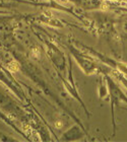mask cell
Wrapping results in <instances>:
<instances>
[{
    "label": "cell",
    "mask_w": 127,
    "mask_h": 142,
    "mask_svg": "<svg viewBox=\"0 0 127 142\" xmlns=\"http://www.w3.org/2000/svg\"><path fill=\"white\" fill-rule=\"evenodd\" d=\"M8 69H9L11 72H16V71L19 69V64H18L17 62L13 61V62H11V63L8 64Z\"/></svg>",
    "instance_id": "cell-1"
}]
</instances>
